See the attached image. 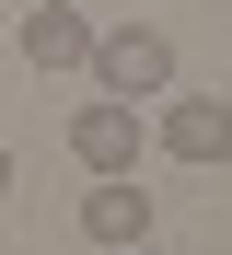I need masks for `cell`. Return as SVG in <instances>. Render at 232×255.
I'll use <instances>...</instances> for the list:
<instances>
[{"label": "cell", "instance_id": "cell-1", "mask_svg": "<svg viewBox=\"0 0 232 255\" xmlns=\"http://www.w3.org/2000/svg\"><path fill=\"white\" fill-rule=\"evenodd\" d=\"M93 93H174V35L163 23H93Z\"/></svg>", "mask_w": 232, "mask_h": 255}, {"label": "cell", "instance_id": "cell-2", "mask_svg": "<svg viewBox=\"0 0 232 255\" xmlns=\"http://www.w3.org/2000/svg\"><path fill=\"white\" fill-rule=\"evenodd\" d=\"M70 162L81 174H139V105L128 93H81L70 105Z\"/></svg>", "mask_w": 232, "mask_h": 255}, {"label": "cell", "instance_id": "cell-3", "mask_svg": "<svg viewBox=\"0 0 232 255\" xmlns=\"http://www.w3.org/2000/svg\"><path fill=\"white\" fill-rule=\"evenodd\" d=\"M151 139H163L174 162H232V93H174Z\"/></svg>", "mask_w": 232, "mask_h": 255}, {"label": "cell", "instance_id": "cell-4", "mask_svg": "<svg viewBox=\"0 0 232 255\" xmlns=\"http://www.w3.org/2000/svg\"><path fill=\"white\" fill-rule=\"evenodd\" d=\"M23 58L35 70H93V12L81 0H35L23 12Z\"/></svg>", "mask_w": 232, "mask_h": 255}, {"label": "cell", "instance_id": "cell-5", "mask_svg": "<svg viewBox=\"0 0 232 255\" xmlns=\"http://www.w3.org/2000/svg\"><path fill=\"white\" fill-rule=\"evenodd\" d=\"M81 232H93V244H151V186H139V174H93Z\"/></svg>", "mask_w": 232, "mask_h": 255}, {"label": "cell", "instance_id": "cell-6", "mask_svg": "<svg viewBox=\"0 0 232 255\" xmlns=\"http://www.w3.org/2000/svg\"><path fill=\"white\" fill-rule=\"evenodd\" d=\"M0 197H12V139H0Z\"/></svg>", "mask_w": 232, "mask_h": 255}, {"label": "cell", "instance_id": "cell-7", "mask_svg": "<svg viewBox=\"0 0 232 255\" xmlns=\"http://www.w3.org/2000/svg\"><path fill=\"white\" fill-rule=\"evenodd\" d=\"M116 255H163V244H116Z\"/></svg>", "mask_w": 232, "mask_h": 255}]
</instances>
